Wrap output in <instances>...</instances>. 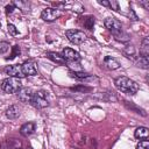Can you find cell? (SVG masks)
Listing matches in <instances>:
<instances>
[{"label": "cell", "instance_id": "6da1fadb", "mask_svg": "<svg viewBox=\"0 0 149 149\" xmlns=\"http://www.w3.org/2000/svg\"><path fill=\"white\" fill-rule=\"evenodd\" d=\"M114 84H115V87L119 91H121L123 93H127V94H135L139 91V84L136 81L132 80L130 78L125 77V76L118 77L114 80Z\"/></svg>", "mask_w": 149, "mask_h": 149}, {"label": "cell", "instance_id": "7a4b0ae2", "mask_svg": "<svg viewBox=\"0 0 149 149\" xmlns=\"http://www.w3.org/2000/svg\"><path fill=\"white\" fill-rule=\"evenodd\" d=\"M1 88L6 93H17L22 88V83H21L20 78L9 77V78H6L5 80H2Z\"/></svg>", "mask_w": 149, "mask_h": 149}, {"label": "cell", "instance_id": "3957f363", "mask_svg": "<svg viewBox=\"0 0 149 149\" xmlns=\"http://www.w3.org/2000/svg\"><path fill=\"white\" fill-rule=\"evenodd\" d=\"M30 104L35 107V108H45L47 106H49V101L47 99V94L44 91H37L35 93H33V98L30 100Z\"/></svg>", "mask_w": 149, "mask_h": 149}, {"label": "cell", "instance_id": "277c9868", "mask_svg": "<svg viewBox=\"0 0 149 149\" xmlns=\"http://www.w3.org/2000/svg\"><path fill=\"white\" fill-rule=\"evenodd\" d=\"M68 40L73 44H81L86 40V34L78 29H70L65 31Z\"/></svg>", "mask_w": 149, "mask_h": 149}, {"label": "cell", "instance_id": "5b68a950", "mask_svg": "<svg viewBox=\"0 0 149 149\" xmlns=\"http://www.w3.org/2000/svg\"><path fill=\"white\" fill-rule=\"evenodd\" d=\"M61 15H62V10L61 9H58V8H51V7L44 8L42 10V13H41V17L44 21H47V22H52L56 19H58Z\"/></svg>", "mask_w": 149, "mask_h": 149}, {"label": "cell", "instance_id": "8992f818", "mask_svg": "<svg viewBox=\"0 0 149 149\" xmlns=\"http://www.w3.org/2000/svg\"><path fill=\"white\" fill-rule=\"evenodd\" d=\"M104 24H105V27H106L113 35H115V34H118V33H120V31L122 30L121 22L118 21V20L114 19V17H107V19L105 20Z\"/></svg>", "mask_w": 149, "mask_h": 149}, {"label": "cell", "instance_id": "52a82bcc", "mask_svg": "<svg viewBox=\"0 0 149 149\" xmlns=\"http://www.w3.org/2000/svg\"><path fill=\"white\" fill-rule=\"evenodd\" d=\"M62 56L65 59V62L70 63V62H78L80 59V55L79 52H77L76 50L71 49V48H65L62 51Z\"/></svg>", "mask_w": 149, "mask_h": 149}, {"label": "cell", "instance_id": "ba28073f", "mask_svg": "<svg viewBox=\"0 0 149 149\" xmlns=\"http://www.w3.org/2000/svg\"><path fill=\"white\" fill-rule=\"evenodd\" d=\"M5 73L8 74L9 77H14V78H22V77H24V74L22 72L21 65H8V66L5 68Z\"/></svg>", "mask_w": 149, "mask_h": 149}, {"label": "cell", "instance_id": "9c48e42d", "mask_svg": "<svg viewBox=\"0 0 149 149\" xmlns=\"http://www.w3.org/2000/svg\"><path fill=\"white\" fill-rule=\"evenodd\" d=\"M21 68H22V72H23V74H24V77H26V76H35V74H37V66H36V64H35L34 62H31V61L24 62V63L21 65Z\"/></svg>", "mask_w": 149, "mask_h": 149}, {"label": "cell", "instance_id": "30bf717a", "mask_svg": "<svg viewBox=\"0 0 149 149\" xmlns=\"http://www.w3.org/2000/svg\"><path fill=\"white\" fill-rule=\"evenodd\" d=\"M17 98H19V100L21 102H24V104L30 102V100L33 98V91H31V88H29V87H22L17 92Z\"/></svg>", "mask_w": 149, "mask_h": 149}, {"label": "cell", "instance_id": "8fae6325", "mask_svg": "<svg viewBox=\"0 0 149 149\" xmlns=\"http://www.w3.org/2000/svg\"><path fill=\"white\" fill-rule=\"evenodd\" d=\"M34 130H35V125L33 122H27V123L21 126L20 134L22 136H29V135H31L34 133Z\"/></svg>", "mask_w": 149, "mask_h": 149}, {"label": "cell", "instance_id": "7c38bea8", "mask_svg": "<svg viewBox=\"0 0 149 149\" xmlns=\"http://www.w3.org/2000/svg\"><path fill=\"white\" fill-rule=\"evenodd\" d=\"M104 64H105L106 68L109 69V70H116V69H119V66H120L119 62H118L115 58L111 57V56H106V57L104 58Z\"/></svg>", "mask_w": 149, "mask_h": 149}, {"label": "cell", "instance_id": "4fadbf2b", "mask_svg": "<svg viewBox=\"0 0 149 149\" xmlns=\"http://www.w3.org/2000/svg\"><path fill=\"white\" fill-rule=\"evenodd\" d=\"M6 116L8 119H16L20 116V108L16 105H12L6 111Z\"/></svg>", "mask_w": 149, "mask_h": 149}, {"label": "cell", "instance_id": "5bb4252c", "mask_svg": "<svg viewBox=\"0 0 149 149\" xmlns=\"http://www.w3.org/2000/svg\"><path fill=\"white\" fill-rule=\"evenodd\" d=\"M148 135H149V132H148L147 127H139V128H136V130L134 133V136L140 140H147Z\"/></svg>", "mask_w": 149, "mask_h": 149}, {"label": "cell", "instance_id": "9a60e30c", "mask_svg": "<svg viewBox=\"0 0 149 149\" xmlns=\"http://www.w3.org/2000/svg\"><path fill=\"white\" fill-rule=\"evenodd\" d=\"M47 57L49 58V59H51L52 62H55V63H57V64H65L66 62H65V59L63 58V56L62 55H59V54H57V52H47Z\"/></svg>", "mask_w": 149, "mask_h": 149}, {"label": "cell", "instance_id": "2e32d148", "mask_svg": "<svg viewBox=\"0 0 149 149\" xmlns=\"http://www.w3.org/2000/svg\"><path fill=\"white\" fill-rule=\"evenodd\" d=\"M123 54H125L128 58H135L137 51H136V49H135L134 45H127V47L123 49Z\"/></svg>", "mask_w": 149, "mask_h": 149}, {"label": "cell", "instance_id": "e0dca14e", "mask_svg": "<svg viewBox=\"0 0 149 149\" xmlns=\"http://www.w3.org/2000/svg\"><path fill=\"white\" fill-rule=\"evenodd\" d=\"M141 55L148 56L149 55V38L144 37L142 40V45H141Z\"/></svg>", "mask_w": 149, "mask_h": 149}, {"label": "cell", "instance_id": "ac0fdd59", "mask_svg": "<svg viewBox=\"0 0 149 149\" xmlns=\"http://www.w3.org/2000/svg\"><path fill=\"white\" fill-rule=\"evenodd\" d=\"M71 77L74 78V79H78V80H83V79H86V78H90L91 76L86 72H81V71H78V72H74V71H71L70 72Z\"/></svg>", "mask_w": 149, "mask_h": 149}, {"label": "cell", "instance_id": "d6986e66", "mask_svg": "<svg viewBox=\"0 0 149 149\" xmlns=\"http://www.w3.org/2000/svg\"><path fill=\"white\" fill-rule=\"evenodd\" d=\"M137 66L143 68V69H148L149 68V58H148V56L141 55L139 61H137Z\"/></svg>", "mask_w": 149, "mask_h": 149}, {"label": "cell", "instance_id": "ffe728a7", "mask_svg": "<svg viewBox=\"0 0 149 149\" xmlns=\"http://www.w3.org/2000/svg\"><path fill=\"white\" fill-rule=\"evenodd\" d=\"M93 24H94V17L93 16H86L85 20H84V26L87 29H92Z\"/></svg>", "mask_w": 149, "mask_h": 149}, {"label": "cell", "instance_id": "44dd1931", "mask_svg": "<svg viewBox=\"0 0 149 149\" xmlns=\"http://www.w3.org/2000/svg\"><path fill=\"white\" fill-rule=\"evenodd\" d=\"M8 33H9V35H12V36H15V35L19 34L16 27H15L13 23H8Z\"/></svg>", "mask_w": 149, "mask_h": 149}, {"label": "cell", "instance_id": "7402d4cb", "mask_svg": "<svg viewBox=\"0 0 149 149\" xmlns=\"http://www.w3.org/2000/svg\"><path fill=\"white\" fill-rule=\"evenodd\" d=\"M8 49H9V43H7V42H0V55L7 52Z\"/></svg>", "mask_w": 149, "mask_h": 149}, {"label": "cell", "instance_id": "603a6c76", "mask_svg": "<svg viewBox=\"0 0 149 149\" xmlns=\"http://www.w3.org/2000/svg\"><path fill=\"white\" fill-rule=\"evenodd\" d=\"M136 149H149V142L147 140H142L139 142Z\"/></svg>", "mask_w": 149, "mask_h": 149}, {"label": "cell", "instance_id": "cb8c5ba5", "mask_svg": "<svg viewBox=\"0 0 149 149\" xmlns=\"http://www.w3.org/2000/svg\"><path fill=\"white\" fill-rule=\"evenodd\" d=\"M16 55H20V48H19V45H14V51H13V54L10 55V57H8L7 59H13Z\"/></svg>", "mask_w": 149, "mask_h": 149}, {"label": "cell", "instance_id": "d4e9b609", "mask_svg": "<svg viewBox=\"0 0 149 149\" xmlns=\"http://www.w3.org/2000/svg\"><path fill=\"white\" fill-rule=\"evenodd\" d=\"M109 7L114 10H119V3L116 1H109Z\"/></svg>", "mask_w": 149, "mask_h": 149}, {"label": "cell", "instance_id": "484cf974", "mask_svg": "<svg viewBox=\"0 0 149 149\" xmlns=\"http://www.w3.org/2000/svg\"><path fill=\"white\" fill-rule=\"evenodd\" d=\"M14 9H15V6H14L13 3H10V5H7V6H6V12H7V13H9V14H10Z\"/></svg>", "mask_w": 149, "mask_h": 149}, {"label": "cell", "instance_id": "4316f807", "mask_svg": "<svg viewBox=\"0 0 149 149\" xmlns=\"http://www.w3.org/2000/svg\"><path fill=\"white\" fill-rule=\"evenodd\" d=\"M140 5H141V6H143V7H144V9H149V1H148V0H146V1H141V2H140Z\"/></svg>", "mask_w": 149, "mask_h": 149}, {"label": "cell", "instance_id": "83f0119b", "mask_svg": "<svg viewBox=\"0 0 149 149\" xmlns=\"http://www.w3.org/2000/svg\"><path fill=\"white\" fill-rule=\"evenodd\" d=\"M132 16V20H134V21H136L137 20V16L135 15V13H134V10L133 9H130V12H129V17Z\"/></svg>", "mask_w": 149, "mask_h": 149}, {"label": "cell", "instance_id": "f1b7e54d", "mask_svg": "<svg viewBox=\"0 0 149 149\" xmlns=\"http://www.w3.org/2000/svg\"><path fill=\"white\" fill-rule=\"evenodd\" d=\"M100 5L102 6H106V7H109V1H99Z\"/></svg>", "mask_w": 149, "mask_h": 149}, {"label": "cell", "instance_id": "f546056e", "mask_svg": "<svg viewBox=\"0 0 149 149\" xmlns=\"http://www.w3.org/2000/svg\"><path fill=\"white\" fill-rule=\"evenodd\" d=\"M14 149H22V148H14Z\"/></svg>", "mask_w": 149, "mask_h": 149}, {"label": "cell", "instance_id": "4dcf8cb0", "mask_svg": "<svg viewBox=\"0 0 149 149\" xmlns=\"http://www.w3.org/2000/svg\"><path fill=\"white\" fill-rule=\"evenodd\" d=\"M0 126H1V125H0Z\"/></svg>", "mask_w": 149, "mask_h": 149}]
</instances>
